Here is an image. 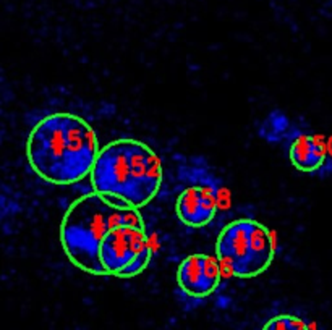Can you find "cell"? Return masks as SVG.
<instances>
[{
  "label": "cell",
  "instance_id": "8992f818",
  "mask_svg": "<svg viewBox=\"0 0 332 330\" xmlns=\"http://www.w3.org/2000/svg\"><path fill=\"white\" fill-rule=\"evenodd\" d=\"M222 270L217 260L203 252L190 254L178 266L177 284L186 296L207 298L219 288Z\"/></svg>",
  "mask_w": 332,
  "mask_h": 330
},
{
  "label": "cell",
  "instance_id": "30bf717a",
  "mask_svg": "<svg viewBox=\"0 0 332 330\" xmlns=\"http://www.w3.org/2000/svg\"><path fill=\"white\" fill-rule=\"evenodd\" d=\"M261 330H314L305 320L293 314H277L271 318Z\"/></svg>",
  "mask_w": 332,
  "mask_h": 330
},
{
  "label": "cell",
  "instance_id": "ba28073f",
  "mask_svg": "<svg viewBox=\"0 0 332 330\" xmlns=\"http://www.w3.org/2000/svg\"><path fill=\"white\" fill-rule=\"evenodd\" d=\"M288 159L290 164L303 174H322L329 162L326 146L321 140L311 134H298L295 138L290 144Z\"/></svg>",
  "mask_w": 332,
  "mask_h": 330
},
{
  "label": "cell",
  "instance_id": "3957f363",
  "mask_svg": "<svg viewBox=\"0 0 332 330\" xmlns=\"http://www.w3.org/2000/svg\"><path fill=\"white\" fill-rule=\"evenodd\" d=\"M119 225L146 226L141 212L99 192H88L68 206L60 224V243L70 262L91 275L104 277L99 246L109 230Z\"/></svg>",
  "mask_w": 332,
  "mask_h": 330
},
{
  "label": "cell",
  "instance_id": "6da1fadb",
  "mask_svg": "<svg viewBox=\"0 0 332 330\" xmlns=\"http://www.w3.org/2000/svg\"><path fill=\"white\" fill-rule=\"evenodd\" d=\"M99 150L94 128L70 112L44 116L26 141V159L33 172L57 186L75 184L91 175Z\"/></svg>",
  "mask_w": 332,
  "mask_h": 330
},
{
  "label": "cell",
  "instance_id": "277c9868",
  "mask_svg": "<svg viewBox=\"0 0 332 330\" xmlns=\"http://www.w3.org/2000/svg\"><path fill=\"white\" fill-rule=\"evenodd\" d=\"M216 256L220 266L233 277L254 278L264 274L274 262V235L258 220H232L219 233Z\"/></svg>",
  "mask_w": 332,
  "mask_h": 330
},
{
  "label": "cell",
  "instance_id": "52a82bcc",
  "mask_svg": "<svg viewBox=\"0 0 332 330\" xmlns=\"http://www.w3.org/2000/svg\"><path fill=\"white\" fill-rule=\"evenodd\" d=\"M178 220L190 228H203L217 216V198L204 186H190L177 198Z\"/></svg>",
  "mask_w": 332,
  "mask_h": 330
},
{
  "label": "cell",
  "instance_id": "7a4b0ae2",
  "mask_svg": "<svg viewBox=\"0 0 332 330\" xmlns=\"http://www.w3.org/2000/svg\"><path fill=\"white\" fill-rule=\"evenodd\" d=\"M89 178L96 192L140 209L159 194L164 168L146 142L120 138L101 148Z\"/></svg>",
  "mask_w": 332,
  "mask_h": 330
},
{
  "label": "cell",
  "instance_id": "5b68a950",
  "mask_svg": "<svg viewBox=\"0 0 332 330\" xmlns=\"http://www.w3.org/2000/svg\"><path fill=\"white\" fill-rule=\"evenodd\" d=\"M153 258L146 226L119 225L106 233L99 246V259L107 275L133 278L144 272Z\"/></svg>",
  "mask_w": 332,
  "mask_h": 330
},
{
  "label": "cell",
  "instance_id": "9c48e42d",
  "mask_svg": "<svg viewBox=\"0 0 332 330\" xmlns=\"http://www.w3.org/2000/svg\"><path fill=\"white\" fill-rule=\"evenodd\" d=\"M288 128H290V122L287 118V115L280 112V110H274L259 125L258 133L262 140H266L269 142H279L288 133Z\"/></svg>",
  "mask_w": 332,
  "mask_h": 330
}]
</instances>
